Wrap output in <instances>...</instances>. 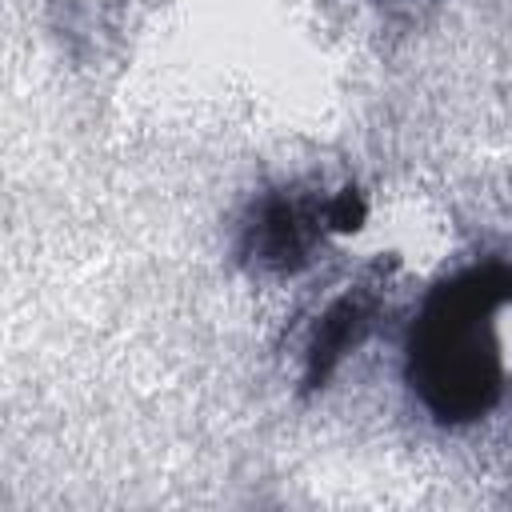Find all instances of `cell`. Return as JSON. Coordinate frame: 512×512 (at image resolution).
Returning a JSON list of instances; mask_svg holds the SVG:
<instances>
[{
    "instance_id": "cell-2",
    "label": "cell",
    "mask_w": 512,
    "mask_h": 512,
    "mask_svg": "<svg viewBox=\"0 0 512 512\" xmlns=\"http://www.w3.org/2000/svg\"><path fill=\"white\" fill-rule=\"evenodd\" d=\"M364 220V200L356 188H340L324 200L316 196H268L244 228V256L268 272H296L308 264L312 248L328 232H352Z\"/></svg>"
},
{
    "instance_id": "cell-1",
    "label": "cell",
    "mask_w": 512,
    "mask_h": 512,
    "mask_svg": "<svg viewBox=\"0 0 512 512\" xmlns=\"http://www.w3.org/2000/svg\"><path fill=\"white\" fill-rule=\"evenodd\" d=\"M512 268L456 272L424 300L408 332V388L440 424L488 416L512 376Z\"/></svg>"
},
{
    "instance_id": "cell-3",
    "label": "cell",
    "mask_w": 512,
    "mask_h": 512,
    "mask_svg": "<svg viewBox=\"0 0 512 512\" xmlns=\"http://www.w3.org/2000/svg\"><path fill=\"white\" fill-rule=\"evenodd\" d=\"M372 320H376V292H372V288L344 292V296L320 316L316 340H312V348H308V384H324V376L336 368V360L348 356V352L372 332Z\"/></svg>"
}]
</instances>
